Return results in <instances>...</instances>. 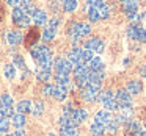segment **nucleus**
<instances>
[{"instance_id":"nucleus-51","label":"nucleus","mask_w":146,"mask_h":136,"mask_svg":"<svg viewBox=\"0 0 146 136\" xmlns=\"http://www.w3.org/2000/svg\"><path fill=\"white\" fill-rule=\"evenodd\" d=\"M140 136H146V130H145V131H141V133H140Z\"/></svg>"},{"instance_id":"nucleus-52","label":"nucleus","mask_w":146,"mask_h":136,"mask_svg":"<svg viewBox=\"0 0 146 136\" xmlns=\"http://www.w3.org/2000/svg\"><path fill=\"white\" fill-rule=\"evenodd\" d=\"M119 2H123V3H124V2H127V0H119Z\"/></svg>"},{"instance_id":"nucleus-40","label":"nucleus","mask_w":146,"mask_h":136,"mask_svg":"<svg viewBox=\"0 0 146 136\" xmlns=\"http://www.w3.org/2000/svg\"><path fill=\"white\" fill-rule=\"evenodd\" d=\"M135 41L141 42V44H146V30L145 28H140V32H138V35H137Z\"/></svg>"},{"instance_id":"nucleus-35","label":"nucleus","mask_w":146,"mask_h":136,"mask_svg":"<svg viewBox=\"0 0 146 136\" xmlns=\"http://www.w3.org/2000/svg\"><path fill=\"white\" fill-rule=\"evenodd\" d=\"M140 28H141V27H138V25H130L129 28H127V36L132 38V39H137V35H138Z\"/></svg>"},{"instance_id":"nucleus-50","label":"nucleus","mask_w":146,"mask_h":136,"mask_svg":"<svg viewBox=\"0 0 146 136\" xmlns=\"http://www.w3.org/2000/svg\"><path fill=\"white\" fill-rule=\"evenodd\" d=\"M5 136H16V135H14V133H7Z\"/></svg>"},{"instance_id":"nucleus-12","label":"nucleus","mask_w":146,"mask_h":136,"mask_svg":"<svg viewBox=\"0 0 146 136\" xmlns=\"http://www.w3.org/2000/svg\"><path fill=\"white\" fill-rule=\"evenodd\" d=\"M7 39H8V44L10 45H19L22 42V35L19 32H10L7 35Z\"/></svg>"},{"instance_id":"nucleus-42","label":"nucleus","mask_w":146,"mask_h":136,"mask_svg":"<svg viewBox=\"0 0 146 136\" xmlns=\"http://www.w3.org/2000/svg\"><path fill=\"white\" fill-rule=\"evenodd\" d=\"M13 64H17L19 67H22V69H25V63H24L22 57H19V55H14V63Z\"/></svg>"},{"instance_id":"nucleus-44","label":"nucleus","mask_w":146,"mask_h":136,"mask_svg":"<svg viewBox=\"0 0 146 136\" xmlns=\"http://www.w3.org/2000/svg\"><path fill=\"white\" fill-rule=\"evenodd\" d=\"M7 3L10 5V7H17V3H19V0H7Z\"/></svg>"},{"instance_id":"nucleus-26","label":"nucleus","mask_w":146,"mask_h":136,"mask_svg":"<svg viewBox=\"0 0 146 136\" xmlns=\"http://www.w3.org/2000/svg\"><path fill=\"white\" fill-rule=\"evenodd\" d=\"M60 136H79V133H77L76 127H61Z\"/></svg>"},{"instance_id":"nucleus-21","label":"nucleus","mask_w":146,"mask_h":136,"mask_svg":"<svg viewBox=\"0 0 146 136\" xmlns=\"http://www.w3.org/2000/svg\"><path fill=\"white\" fill-rule=\"evenodd\" d=\"M90 131H91L93 136H102L107 130H105V125H101V124H93L91 128H90Z\"/></svg>"},{"instance_id":"nucleus-37","label":"nucleus","mask_w":146,"mask_h":136,"mask_svg":"<svg viewBox=\"0 0 146 136\" xmlns=\"http://www.w3.org/2000/svg\"><path fill=\"white\" fill-rule=\"evenodd\" d=\"M90 32H91V27H90V24H85V22H82L80 24V36H88L90 35Z\"/></svg>"},{"instance_id":"nucleus-14","label":"nucleus","mask_w":146,"mask_h":136,"mask_svg":"<svg viewBox=\"0 0 146 136\" xmlns=\"http://www.w3.org/2000/svg\"><path fill=\"white\" fill-rule=\"evenodd\" d=\"M16 111L21 114H27L32 111V102L30 100H21L19 103L16 105Z\"/></svg>"},{"instance_id":"nucleus-45","label":"nucleus","mask_w":146,"mask_h":136,"mask_svg":"<svg viewBox=\"0 0 146 136\" xmlns=\"http://www.w3.org/2000/svg\"><path fill=\"white\" fill-rule=\"evenodd\" d=\"M14 135H16V136H25V131H24L22 128H17L16 131H14Z\"/></svg>"},{"instance_id":"nucleus-25","label":"nucleus","mask_w":146,"mask_h":136,"mask_svg":"<svg viewBox=\"0 0 146 136\" xmlns=\"http://www.w3.org/2000/svg\"><path fill=\"white\" fill-rule=\"evenodd\" d=\"M3 74L8 80H13L14 77H16V66H14V64H7L5 69H3Z\"/></svg>"},{"instance_id":"nucleus-2","label":"nucleus","mask_w":146,"mask_h":136,"mask_svg":"<svg viewBox=\"0 0 146 136\" xmlns=\"http://www.w3.org/2000/svg\"><path fill=\"white\" fill-rule=\"evenodd\" d=\"M54 67L55 70H57V74H69L71 70H72V64H71L69 60H66V58H57L54 63Z\"/></svg>"},{"instance_id":"nucleus-6","label":"nucleus","mask_w":146,"mask_h":136,"mask_svg":"<svg viewBox=\"0 0 146 136\" xmlns=\"http://www.w3.org/2000/svg\"><path fill=\"white\" fill-rule=\"evenodd\" d=\"M98 94H99V91L90 88V86H86V88L82 89V99L85 102H94V100H98Z\"/></svg>"},{"instance_id":"nucleus-7","label":"nucleus","mask_w":146,"mask_h":136,"mask_svg":"<svg viewBox=\"0 0 146 136\" xmlns=\"http://www.w3.org/2000/svg\"><path fill=\"white\" fill-rule=\"evenodd\" d=\"M82 53H83V50H82V49L74 47L72 50H71L69 53H68V60H69L72 64H76V63H82V61H83ZM83 63H85V61H83Z\"/></svg>"},{"instance_id":"nucleus-41","label":"nucleus","mask_w":146,"mask_h":136,"mask_svg":"<svg viewBox=\"0 0 146 136\" xmlns=\"http://www.w3.org/2000/svg\"><path fill=\"white\" fill-rule=\"evenodd\" d=\"M2 108V106H0ZM3 110V114H5V117L7 119H11V117L14 116V111H13V106H7V108H2Z\"/></svg>"},{"instance_id":"nucleus-31","label":"nucleus","mask_w":146,"mask_h":136,"mask_svg":"<svg viewBox=\"0 0 146 136\" xmlns=\"http://www.w3.org/2000/svg\"><path fill=\"white\" fill-rule=\"evenodd\" d=\"M118 128H119V122H118L116 117H115V119H111L110 122L105 125V130H107V131H110V133H116Z\"/></svg>"},{"instance_id":"nucleus-46","label":"nucleus","mask_w":146,"mask_h":136,"mask_svg":"<svg viewBox=\"0 0 146 136\" xmlns=\"http://www.w3.org/2000/svg\"><path fill=\"white\" fill-rule=\"evenodd\" d=\"M140 75H141V77H145V78H146V64L141 67V69H140Z\"/></svg>"},{"instance_id":"nucleus-22","label":"nucleus","mask_w":146,"mask_h":136,"mask_svg":"<svg viewBox=\"0 0 146 136\" xmlns=\"http://www.w3.org/2000/svg\"><path fill=\"white\" fill-rule=\"evenodd\" d=\"M60 127H76V122H74L72 116L71 114H63L60 117Z\"/></svg>"},{"instance_id":"nucleus-47","label":"nucleus","mask_w":146,"mask_h":136,"mask_svg":"<svg viewBox=\"0 0 146 136\" xmlns=\"http://www.w3.org/2000/svg\"><path fill=\"white\" fill-rule=\"evenodd\" d=\"M0 119H5V114H3V110L0 108Z\"/></svg>"},{"instance_id":"nucleus-11","label":"nucleus","mask_w":146,"mask_h":136,"mask_svg":"<svg viewBox=\"0 0 146 136\" xmlns=\"http://www.w3.org/2000/svg\"><path fill=\"white\" fill-rule=\"evenodd\" d=\"M32 19H33V22H35L36 25H44V24L47 22V14H46L42 10H36L35 13H33Z\"/></svg>"},{"instance_id":"nucleus-34","label":"nucleus","mask_w":146,"mask_h":136,"mask_svg":"<svg viewBox=\"0 0 146 136\" xmlns=\"http://www.w3.org/2000/svg\"><path fill=\"white\" fill-rule=\"evenodd\" d=\"M115 95H113V92L111 91H99V94H98V100L99 102H105V100H108V99H113Z\"/></svg>"},{"instance_id":"nucleus-30","label":"nucleus","mask_w":146,"mask_h":136,"mask_svg":"<svg viewBox=\"0 0 146 136\" xmlns=\"http://www.w3.org/2000/svg\"><path fill=\"white\" fill-rule=\"evenodd\" d=\"M55 33H57V28H46L44 30V33H42V39H44L46 42H49V41H52V39L55 38Z\"/></svg>"},{"instance_id":"nucleus-43","label":"nucleus","mask_w":146,"mask_h":136,"mask_svg":"<svg viewBox=\"0 0 146 136\" xmlns=\"http://www.w3.org/2000/svg\"><path fill=\"white\" fill-rule=\"evenodd\" d=\"M58 25H60V19H58V17H52V19L49 20V27H50V28H57Z\"/></svg>"},{"instance_id":"nucleus-9","label":"nucleus","mask_w":146,"mask_h":136,"mask_svg":"<svg viewBox=\"0 0 146 136\" xmlns=\"http://www.w3.org/2000/svg\"><path fill=\"white\" fill-rule=\"evenodd\" d=\"M90 74H91V69L88 70V72H85V74H80V75H76V85L79 86L80 89H83V88H86L88 86V83H90Z\"/></svg>"},{"instance_id":"nucleus-8","label":"nucleus","mask_w":146,"mask_h":136,"mask_svg":"<svg viewBox=\"0 0 146 136\" xmlns=\"http://www.w3.org/2000/svg\"><path fill=\"white\" fill-rule=\"evenodd\" d=\"M126 130L129 135L132 136H140V133H141V125H140V122H137V120H129V122L126 124Z\"/></svg>"},{"instance_id":"nucleus-32","label":"nucleus","mask_w":146,"mask_h":136,"mask_svg":"<svg viewBox=\"0 0 146 136\" xmlns=\"http://www.w3.org/2000/svg\"><path fill=\"white\" fill-rule=\"evenodd\" d=\"M76 10H77L76 0H68V2L63 3V11H66V13H72V11H76Z\"/></svg>"},{"instance_id":"nucleus-1","label":"nucleus","mask_w":146,"mask_h":136,"mask_svg":"<svg viewBox=\"0 0 146 136\" xmlns=\"http://www.w3.org/2000/svg\"><path fill=\"white\" fill-rule=\"evenodd\" d=\"M130 95L132 94L127 89H119L115 94V99H116V102L119 103L121 108H132V97Z\"/></svg>"},{"instance_id":"nucleus-17","label":"nucleus","mask_w":146,"mask_h":136,"mask_svg":"<svg viewBox=\"0 0 146 136\" xmlns=\"http://www.w3.org/2000/svg\"><path fill=\"white\" fill-rule=\"evenodd\" d=\"M68 95V89L63 86H55V92H54V99L58 102H63Z\"/></svg>"},{"instance_id":"nucleus-49","label":"nucleus","mask_w":146,"mask_h":136,"mask_svg":"<svg viewBox=\"0 0 146 136\" xmlns=\"http://www.w3.org/2000/svg\"><path fill=\"white\" fill-rule=\"evenodd\" d=\"M22 3H32V0H22Z\"/></svg>"},{"instance_id":"nucleus-5","label":"nucleus","mask_w":146,"mask_h":136,"mask_svg":"<svg viewBox=\"0 0 146 136\" xmlns=\"http://www.w3.org/2000/svg\"><path fill=\"white\" fill-rule=\"evenodd\" d=\"M111 119H113V117L110 116V113H108L107 110L98 111V113H96V116H94V122L96 124H101V125H107Z\"/></svg>"},{"instance_id":"nucleus-36","label":"nucleus","mask_w":146,"mask_h":136,"mask_svg":"<svg viewBox=\"0 0 146 136\" xmlns=\"http://www.w3.org/2000/svg\"><path fill=\"white\" fill-rule=\"evenodd\" d=\"M8 130H10V120L5 117V119H0V133H5L7 135Z\"/></svg>"},{"instance_id":"nucleus-54","label":"nucleus","mask_w":146,"mask_h":136,"mask_svg":"<svg viewBox=\"0 0 146 136\" xmlns=\"http://www.w3.org/2000/svg\"><path fill=\"white\" fill-rule=\"evenodd\" d=\"M49 136H55V135H49Z\"/></svg>"},{"instance_id":"nucleus-3","label":"nucleus","mask_w":146,"mask_h":136,"mask_svg":"<svg viewBox=\"0 0 146 136\" xmlns=\"http://www.w3.org/2000/svg\"><path fill=\"white\" fill-rule=\"evenodd\" d=\"M30 52H32V57H33L35 61H39L41 58H44L46 55L50 53V50H49L47 45H42V44H38V45H35V47H32Z\"/></svg>"},{"instance_id":"nucleus-18","label":"nucleus","mask_w":146,"mask_h":136,"mask_svg":"<svg viewBox=\"0 0 146 136\" xmlns=\"http://www.w3.org/2000/svg\"><path fill=\"white\" fill-rule=\"evenodd\" d=\"M102 105H104V108H105V110H107V111H118V110H119V103H118V102H116V99H108V100H105V102H102Z\"/></svg>"},{"instance_id":"nucleus-39","label":"nucleus","mask_w":146,"mask_h":136,"mask_svg":"<svg viewBox=\"0 0 146 136\" xmlns=\"http://www.w3.org/2000/svg\"><path fill=\"white\" fill-rule=\"evenodd\" d=\"M82 58H83V61H85V63H90V61L93 60V50H88V49H85V50H83V53H82Z\"/></svg>"},{"instance_id":"nucleus-27","label":"nucleus","mask_w":146,"mask_h":136,"mask_svg":"<svg viewBox=\"0 0 146 136\" xmlns=\"http://www.w3.org/2000/svg\"><path fill=\"white\" fill-rule=\"evenodd\" d=\"M24 16H25V13H24V10H22L21 7L13 8V14H11V17H13V22H14V24H17Z\"/></svg>"},{"instance_id":"nucleus-24","label":"nucleus","mask_w":146,"mask_h":136,"mask_svg":"<svg viewBox=\"0 0 146 136\" xmlns=\"http://www.w3.org/2000/svg\"><path fill=\"white\" fill-rule=\"evenodd\" d=\"M0 106L2 108L13 106V97L10 94H0Z\"/></svg>"},{"instance_id":"nucleus-53","label":"nucleus","mask_w":146,"mask_h":136,"mask_svg":"<svg viewBox=\"0 0 146 136\" xmlns=\"http://www.w3.org/2000/svg\"><path fill=\"white\" fill-rule=\"evenodd\" d=\"M61 2H63V3H64V2H68V0H61Z\"/></svg>"},{"instance_id":"nucleus-13","label":"nucleus","mask_w":146,"mask_h":136,"mask_svg":"<svg viewBox=\"0 0 146 136\" xmlns=\"http://www.w3.org/2000/svg\"><path fill=\"white\" fill-rule=\"evenodd\" d=\"M126 89L130 92V94H140V92H141V89H143V85H141V81H137V80H132V81H129V83H127Z\"/></svg>"},{"instance_id":"nucleus-29","label":"nucleus","mask_w":146,"mask_h":136,"mask_svg":"<svg viewBox=\"0 0 146 136\" xmlns=\"http://www.w3.org/2000/svg\"><path fill=\"white\" fill-rule=\"evenodd\" d=\"M86 13H88V19L91 20V22L101 20V14H99V11L96 10V8H86Z\"/></svg>"},{"instance_id":"nucleus-15","label":"nucleus","mask_w":146,"mask_h":136,"mask_svg":"<svg viewBox=\"0 0 146 136\" xmlns=\"http://www.w3.org/2000/svg\"><path fill=\"white\" fill-rule=\"evenodd\" d=\"M38 63V66L41 67V69H46V70H50V67L54 66V61H52V53L46 55L44 58H41L39 61H36Z\"/></svg>"},{"instance_id":"nucleus-23","label":"nucleus","mask_w":146,"mask_h":136,"mask_svg":"<svg viewBox=\"0 0 146 136\" xmlns=\"http://www.w3.org/2000/svg\"><path fill=\"white\" fill-rule=\"evenodd\" d=\"M32 113L35 114V116H41V114L44 113V102L36 100L35 103H33V106H32Z\"/></svg>"},{"instance_id":"nucleus-16","label":"nucleus","mask_w":146,"mask_h":136,"mask_svg":"<svg viewBox=\"0 0 146 136\" xmlns=\"http://www.w3.org/2000/svg\"><path fill=\"white\" fill-rule=\"evenodd\" d=\"M11 122L16 128H22L25 125V114H21V113H16L13 117H11Z\"/></svg>"},{"instance_id":"nucleus-20","label":"nucleus","mask_w":146,"mask_h":136,"mask_svg":"<svg viewBox=\"0 0 146 136\" xmlns=\"http://www.w3.org/2000/svg\"><path fill=\"white\" fill-rule=\"evenodd\" d=\"M88 67L91 70H104V64H102V60L99 57H94L91 61L88 63Z\"/></svg>"},{"instance_id":"nucleus-10","label":"nucleus","mask_w":146,"mask_h":136,"mask_svg":"<svg viewBox=\"0 0 146 136\" xmlns=\"http://www.w3.org/2000/svg\"><path fill=\"white\" fill-rule=\"evenodd\" d=\"M74 119V122L77 124H82L85 119H88V113H86V110H83V108H79V110H74V113L71 114Z\"/></svg>"},{"instance_id":"nucleus-38","label":"nucleus","mask_w":146,"mask_h":136,"mask_svg":"<svg viewBox=\"0 0 146 136\" xmlns=\"http://www.w3.org/2000/svg\"><path fill=\"white\" fill-rule=\"evenodd\" d=\"M32 20H33L32 17H30L29 14H25V16H24L22 19H21L19 22L16 24V25H17V27H22V28H24V27H29V25H30V22H32Z\"/></svg>"},{"instance_id":"nucleus-4","label":"nucleus","mask_w":146,"mask_h":136,"mask_svg":"<svg viewBox=\"0 0 146 136\" xmlns=\"http://www.w3.org/2000/svg\"><path fill=\"white\" fill-rule=\"evenodd\" d=\"M85 49L101 53V52L104 50V42H102L99 38H91V39H88V41L85 42Z\"/></svg>"},{"instance_id":"nucleus-28","label":"nucleus","mask_w":146,"mask_h":136,"mask_svg":"<svg viewBox=\"0 0 146 136\" xmlns=\"http://www.w3.org/2000/svg\"><path fill=\"white\" fill-rule=\"evenodd\" d=\"M36 77H38V80H39V81H42V83H47L49 80H50V70L39 69L38 72H36Z\"/></svg>"},{"instance_id":"nucleus-19","label":"nucleus","mask_w":146,"mask_h":136,"mask_svg":"<svg viewBox=\"0 0 146 136\" xmlns=\"http://www.w3.org/2000/svg\"><path fill=\"white\" fill-rule=\"evenodd\" d=\"M55 83H57V86L68 88V85L71 83V80H69V77H68L66 74H57V75H55Z\"/></svg>"},{"instance_id":"nucleus-33","label":"nucleus","mask_w":146,"mask_h":136,"mask_svg":"<svg viewBox=\"0 0 146 136\" xmlns=\"http://www.w3.org/2000/svg\"><path fill=\"white\" fill-rule=\"evenodd\" d=\"M54 92H55V86L54 85L46 83V85L42 86V94H44L46 97H54Z\"/></svg>"},{"instance_id":"nucleus-48","label":"nucleus","mask_w":146,"mask_h":136,"mask_svg":"<svg viewBox=\"0 0 146 136\" xmlns=\"http://www.w3.org/2000/svg\"><path fill=\"white\" fill-rule=\"evenodd\" d=\"M140 19H146V11H145V13L141 14V16H140Z\"/></svg>"}]
</instances>
